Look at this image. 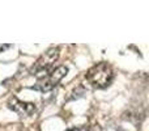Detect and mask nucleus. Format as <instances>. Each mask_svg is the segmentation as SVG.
Segmentation results:
<instances>
[{
  "instance_id": "20e7f679",
  "label": "nucleus",
  "mask_w": 149,
  "mask_h": 131,
  "mask_svg": "<svg viewBox=\"0 0 149 131\" xmlns=\"http://www.w3.org/2000/svg\"><path fill=\"white\" fill-rule=\"evenodd\" d=\"M9 109H12L13 111H16L17 114H20L21 117H30L36 113V105L33 102H24V101L17 100L16 97H13L12 100L8 102Z\"/></svg>"
},
{
  "instance_id": "f03ea898",
  "label": "nucleus",
  "mask_w": 149,
  "mask_h": 131,
  "mask_svg": "<svg viewBox=\"0 0 149 131\" xmlns=\"http://www.w3.org/2000/svg\"><path fill=\"white\" fill-rule=\"evenodd\" d=\"M68 68L65 66H59L55 69H51L50 72H47L42 79L38 80L34 87H31L33 89L41 90V92H47V90H51L55 85H58V83L63 79V77L67 75Z\"/></svg>"
},
{
  "instance_id": "f257e3e1",
  "label": "nucleus",
  "mask_w": 149,
  "mask_h": 131,
  "mask_svg": "<svg viewBox=\"0 0 149 131\" xmlns=\"http://www.w3.org/2000/svg\"><path fill=\"white\" fill-rule=\"evenodd\" d=\"M114 79V71L107 63H98L88 71L86 80L93 88L103 89L111 84Z\"/></svg>"
},
{
  "instance_id": "39448f33",
  "label": "nucleus",
  "mask_w": 149,
  "mask_h": 131,
  "mask_svg": "<svg viewBox=\"0 0 149 131\" xmlns=\"http://www.w3.org/2000/svg\"><path fill=\"white\" fill-rule=\"evenodd\" d=\"M89 130V127L86 126H79V127H71V129L65 130V131H88Z\"/></svg>"
},
{
  "instance_id": "7ed1b4c3",
  "label": "nucleus",
  "mask_w": 149,
  "mask_h": 131,
  "mask_svg": "<svg viewBox=\"0 0 149 131\" xmlns=\"http://www.w3.org/2000/svg\"><path fill=\"white\" fill-rule=\"evenodd\" d=\"M59 58V47H51L49 49L36 63L31 68V75H46L51 71L54 63Z\"/></svg>"
}]
</instances>
